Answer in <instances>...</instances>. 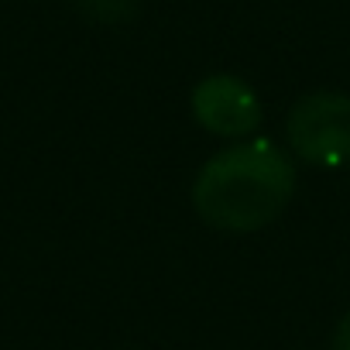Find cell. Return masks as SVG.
<instances>
[{"instance_id":"1","label":"cell","mask_w":350,"mask_h":350,"mask_svg":"<svg viewBox=\"0 0 350 350\" xmlns=\"http://www.w3.org/2000/svg\"><path fill=\"white\" fill-rule=\"evenodd\" d=\"M295 196V165L268 137H247L213 154L193 183L196 213L230 234L268 227Z\"/></svg>"},{"instance_id":"5","label":"cell","mask_w":350,"mask_h":350,"mask_svg":"<svg viewBox=\"0 0 350 350\" xmlns=\"http://www.w3.org/2000/svg\"><path fill=\"white\" fill-rule=\"evenodd\" d=\"M333 350H350V312L333 329Z\"/></svg>"},{"instance_id":"3","label":"cell","mask_w":350,"mask_h":350,"mask_svg":"<svg viewBox=\"0 0 350 350\" xmlns=\"http://www.w3.org/2000/svg\"><path fill=\"white\" fill-rule=\"evenodd\" d=\"M193 113L217 137H247L261 124V100L244 79L217 72L193 90Z\"/></svg>"},{"instance_id":"2","label":"cell","mask_w":350,"mask_h":350,"mask_svg":"<svg viewBox=\"0 0 350 350\" xmlns=\"http://www.w3.org/2000/svg\"><path fill=\"white\" fill-rule=\"evenodd\" d=\"M288 144L292 151L323 168L350 161V96L347 93H309L288 113Z\"/></svg>"},{"instance_id":"4","label":"cell","mask_w":350,"mask_h":350,"mask_svg":"<svg viewBox=\"0 0 350 350\" xmlns=\"http://www.w3.org/2000/svg\"><path fill=\"white\" fill-rule=\"evenodd\" d=\"M79 14L103 21V25H124L137 14V0H72Z\"/></svg>"}]
</instances>
